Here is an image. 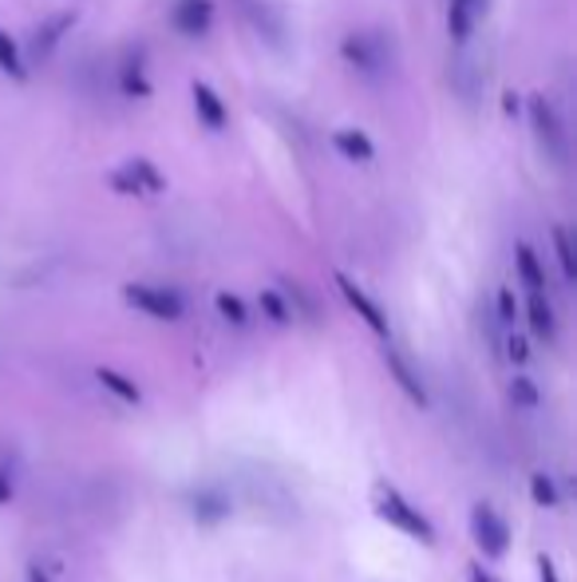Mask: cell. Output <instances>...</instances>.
Segmentation results:
<instances>
[{
  "label": "cell",
  "instance_id": "83f0119b",
  "mask_svg": "<svg viewBox=\"0 0 577 582\" xmlns=\"http://www.w3.org/2000/svg\"><path fill=\"white\" fill-rule=\"evenodd\" d=\"M539 571H542V582H558V571H554V563H550L546 554L539 559Z\"/></svg>",
  "mask_w": 577,
  "mask_h": 582
},
{
  "label": "cell",
  "instance_id": "4fadbf2b",
  "mask_svg": "<svg viewBox=\"0 0 577 582\" xmlns=\"http://www.w3.org/2000/svg\"><path fill=\"white\" fill-rule=\"evenodd\" d=\"M384 361H388V373L396 376V381H400L403 393H408L411 400H415V405H428V388L420 385V376L411 373L408 361H403L400 353H391V349H388V353H384Z\"/></svg>",
  "mask_w": 577,
  "mask_h": 582
},
{
  "label": "cell",
  "instance_id": "f1b7e54d",
  "mask_svg": "<svg viewBox=\"0 0 577 582\" xmlns=\"http://www.w3.org/2000/svg\"><path fill=\"white\" fill-rule=\"evenodd\" d=\"M12 499V484H9V472L0 468V504H9Z\"/></svg>",
  "mask_w": 577,
  "mask_h": 582
},
{
  "label": "cell",
  "instance_id": "5b68a950",
  "mask_svg": "<svg viewBox=\"0 0 577 582\" xmlns=\"http://www.w3.org/2000/svg\"><path fill=\"white\" fill-rule=\"evenodd\" d=\"M341 52L356 72H364V76H376V72L384 68V40L373 36V32H353V36H344Z\"/></svg>",
  "mask_w": 577,
  "mask_h": 582
},
{
  "label": "cell",
  "instance_id": "7c38bea8",
  "mask_svg": "<svg viewBox=\"0 0 577 582\" xmlns=\"http://www.w3.org/2000/svg\"><path fill=\"white\" fill-rule=\"evenodd\" d=\"M333 147L341 151L348 163H373V158H376V143L364 135V131H336Z\"/></svg>",
  "mask_w": 577,
  "mask_h": 582
},
{
  "label": "cell",
  "instance_id": "4316f807",
  "mask_svg": "<svg viewBox=\"0 0 577 582\" xmlns=\"http://www.w3.org/2000/svg\"><path fill=\"white\" fill-rule=\"evenodd\" d=\"M111 187H115L119 195H143V190H138V183L131 178V171H119V175H111Z\"/></svg>",
  "mask_w": 577,
  "mask_h": 582
},
{
  "label": "cell",
  "instance_id": "9c48e42d",
  "mask_svg": "<svg viewBox=\"0 0 577 582\" xmlns=\"http://www.w3.org/2000/svg\"><path fill=\"white\" fill-rule=\"evenodd\" d=\"M487 12V0H451L447 9V32L455 44H467V36L475 32V20Z\"/></svg>",
  "mask_w": 577,
  "mask_h": 582
},
{
  "label": "cell",
  "instance_id": "7a4b0ae2",
  "mask_svg": "<svg viewBox=\"0 0 577 582\" xmlns=\"http://www.w3.org/2000/svg\"><path fill=\"white\" fill-rule=\"evenodd\" d=\"M376 512L388 519V527H400L403 535L420 539V543H431V539H435V531H431L428 519H423V515L415 512V507H411L400 492H391V487H388V492H380V504H376Z\"/></svg>",
  "mask_w": 577,
  "mask_h": 582
},
{
  "label": "cell",
  "instance_id": "cb8c5ba5",
  "mask_svg": "<svg viewBox=\"0 0 577 582\" xmlns=\"http://www.w3.org/2000/svg\"><path fill=\"white\" fill-rule=\"evenodd\" d=\"M510 393L519 396V405H526V408H534V405H539V388L530 385L526 376H514V385H510Z\"/></svg>",
  "mask_w": 577,
  "mask_h": 582
},
{
  "label": "cell",
  "instance_id": "2e32d148",
  "mask_svg": "<svg viewBox=\"0 0 577 582\" xmlns=\"http://www.w3.org/2000/svg\"><path fill=\"white\" fill-rule=\"evenodd\" d=\"M0 72L12 79H29V68H24V59H20L16 40H12L4 29H0Z\"/></svg>",
  "mask_w": 577,
  "mask_h": 582
},
{
  "label": "cell",
  "instance_id": "e0dca14e",
  "mask_svg": "<svg viewBox=\"0 0 577 582\" xmlns=\"http://www.w3.org/2000/svg\"><path fill=\"white\" fill-rule=\"evenodd\" d=\"M99 385L103 388H111V393L119 396V400H127V405H138L143 400V393H138V385H131L127 376H119L115 369H99Z\"/></svg>",
  "mask_w": 577,
  "mask_h": 582
},
{
  "label": "cell",
  "instance_id": "5bb4252c",
  "mask_svg": "<svg viewBox=\"0 0 577 582\" xmlns=\"http://www.w3.org/2000/svg\"><path fill=\"white\" fill-rule=\"evenodd\" d=\"M119 88H123V96L127 99L151 96V84H147V76H143V52L127 56V64H123V72H119Z\"/></svg>",
  "mask_w": 577,
  "mask_h": 582
},
{
  "label": "cell",
  "instance_id": "ac0fdd59",
  "mask_svg": "<svg viewBox=\"0 0 577 582\" xmlns=\"http://www.w3.org/2000/svg\"><path fill=\"white\" fill-rule=\"evenodd\" d=\"M554 250H558L562 277H566V282H574V277H577V257H574V242H569L566 227H554Z\"/></svg>",
  "mask_w": 577,
  "mask_h": 582
},
{
  "label": "cell",
  "instance_id": "9a60e30c",
  "mask_svg": "<svg viewBox=\"0 0 577 582\" xmlns=\"http://www.w3.org/2000/svg\"><path fill=\"white\" fill-rule=\"evenodd\" d=\"M514 254H519V274H522V282H526L530 294H546V274H542L539 254H534V250H530L526 242H522V246L514 250Z\"/></svg>",
  "mask_w": 577,
  "mask_h": 582
},
{
  "label": "cell",
  "instance_id": "3957f363",
  "mask_svg": "<svg viewBox=\"0 0 577 582\" xmlns=\"http://www.w3.org/2000/svg\"><path fill=\"white\" fill-rule=\"evenodd\" d=\"M470 531H475V543L482 547V554H490V559L507 554L510 527H507V519L495 512V507H487V504L475 507V512H470Z\"/></svg>",
  "mask_w": 577,
  "mask_h": 582
},
{
  "label": "cell",
  "instance_id": "7402d4cb",
  "mask_svg": "<svg viewBox=\"0 0 577 582\" xmlns=\"http://www.w3.org/2000/svg\"><path fill=\"white\" fill-rule=\"evenodd\" d=\"M195 512H198V519L214 524L218 515L225 512V499H218V495H198V499H195Z\"/></svg>",
  "mask_w": 577,
  "mask_h": 582
},
{
  "label": "cell",
  "instance_id": "277c9868",
  "mask_svg": "<svg viewBox=\"0 0 577 582\" xmlns=\"http://www.w3.org/2000/svg\"><path fill=\"white\" fill-rule=\"evenodd\" d=\"M127 306L143 309V314L158 317V321H178L182 317V297L175 289H158V286H127L123 289Z\"/></svg>",
  "mask_w": 577,
  "mask_h": 582
},
{
  "label": "cell",
  "instance_id": "ba28073f",
  "mask_svg": "<svg viewBox=\"0 0 577 582\" xmlns=\"http://www.w3.org/2000/svg\"><path fill=\"white\" fill-rule=\"evenodd\" d=\"M336 286H341L344 301H348V306H353L356 314H360L364 321H368V329H373V333L388 337V317L380 314V306H376L373 297H368V294H364L360 286H356L353 277H348V274H336Z\"/></svg>",
  "mask_w": 577,
  "mask_h": 582
},
{
  "label": "cell",
  "instance_id": "44dd1931",
  "mask_svg": "<svg viewBox=\"0 0 577 582\" xmlns=\"http://www.w3.org/2000/svg\"><path fill=\"white\" fill-rule=\"evenodd\" d=\"M218 314H222L225 321H234V326H245V321H249L242 297H234V294H218Z\"/></svg>",
  "mask_w": 577,
  "mask_h": 582
},
{
  "label": "cell",
  "instance_id": "6da1fadb",
  "mask_svg": "<svg viewBox=\"0 0 577 582\" xmlns=\"http://www.w3.org/2000/svg\"><path fill=\"white\" fill-rule=\"evenodd\" d=\"M530 123H534V135H539V143H542V151H546V158H554L558 167H566L569 139H566V131H562L558 108H554L546 96H530Z\"/></svg>",
  "mask_w": 577,
  "mask_h": 582
},
{
  "label": "cell",
  "instance_id": "52a82bcc",
  "mask_svg": "<svg viewBox=\"0 0 577 582\" xmlns=\"http://www.w3.org/2000/svg\"><path fill=\"white\" fill-rule=\"evenodd\" d=\"M71 24H76V12H56L52 20H44V24L32 32V48H29L32 64H44V59L52 56V48L64 40V32H71Z\"/></svg>",
  "mask_w": 577,
  "mask_h": 582
},
{
  "label": "cell",
  "instance_id": "ffe728a7",
  "mask_svg": "<svg viewBox=\"0 0 577 582\" xmlns=\"http://www.w3.org/2000/svg\"><path fill=\"white\" fill-rule=\"evenodd\" d=\"M262 309L274 317L277 326H289V321H293V309L285 306V297L277 294V289H265V294H262Z\"/></svg>",
  "mask_w": 577,
  "mask_h": 582
},
{
  "label": "cell",
  "instance_id": "8fae6325",
  "mask_svg": "<svg viewBox=\"0 0 577 582\" xmlns=\"http://www.w3.org/2000/svg\"><path fill=\"white\" fill-rule=\"evenodd\" d=\"M526 317H530V329H534L539 341H554V337H558V317H554V306H550L546 294H530Z\"/></svg>",
  "mask_w": 577,
  "mask_h": 582
},
{
  "label": "cell",
  "instance_id": "8992f818",
  "mask_svg": "<svg viewBox=\"0 0 577 582\" xmlns=\"http://www.w3.org/2000/svg\"><path fill=\"white\" fill-rule=\"evenodd\" d=\"M170 24L190 40L206 36V32L214 29V4H210V0H175Z\"/></svg>",
  "mask_w": 577,
  "mask_h": 582
},
{
  "label": "cell",
  "instance_id": "d6986e66",
  "mask_svg": "<svg viewBox=\"0 0 577 582\" xmlns=\"http://www.w3.org/2000/svg\"><path fill=\"white\" fill-rule=\"evenodd\" d=\"M127 171H131V178L138 183V190H163V175L155 171L151 158H131Z\"/></svg>",
  "mask_w": 577,
  "mask_h": 582
},
{
  "label": "cell",
  "instance_id": "603a6c76",
  "mask_svg": "<svg viewBox=\"0 0 577 582\" xmlns=\"http://www.w3.org/2000/svg\"><path fill=\"white\" fill-rule=\"evenodd\" d=\"M534 499H539L542 507L558 504V487H554V480H550V475H534Z\"/></svg>",
  "mask_w": 577,
  "mask_h": 582
},
{
  "label": "cell",
  "instance_id": "f546056e",
  "mask_svg": "<svg viewBox=\"0 0 577 582\" xmlns=\"http://www.w3.org/2000/svg\"><path fill=\"white\" fill-rule=\"evenodd\" d=\"M470 582H495V579H490V574L482 571V567H470Z\"/></svg>",
  "mask_w": 577,
  "mask_h": 582
},
{
  "label": "cell",
  "instance_id": "d4e9b609",
  "mask_svg": "<svg viewBox=\"0 0 577 582\" xmlns=\"http://www.w3.org/2000/svg\"><path fill=\"white\" fill-rule=\"evenodd\" d=\"M499 317L502 326H514V317H519V301H514L510 289H499Z\"/></svg>",
  "mask_w": 577,
  "mask_h": 582
},
{
  "label": "cell",
  "instance_id": "484cf974",
  "mask_svg": "<svg viewBox=\"0 0 577 582\" xmlns=\"http://www.w3.org/2000/svg\"><path fill=\"white\" fill-rule=\"evenodd\" d=\"M507 353H510V361H514V365H526V337L522 333H510V341H507Z\"/></svg>",
  "mask_w": 577,
  "mask_h": 582
},
{
  "label": "cell",
  "instance_id": "30bf717a",
  "mask_svg": "<svg viewBox=\"0 0 577 582\" xmlns=\"http://www.w3.org/2000/svg\"><path fill=\"white\" fill-rule=\"evenodd\" d=\"M190 96H195L198 119H202V123H206L210 131H222L225 123H230V111H225L222 96H218V91L210 88V84H195V88H190Z\"/></svg>",
  "mask_w": 577,
  "mask_h": 582
}]
</instances>
